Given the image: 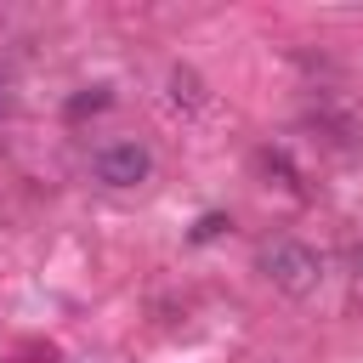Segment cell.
I'll list each match as a JSON object with an SVG mask.
<instances>
[{
    "label": "cell",
    "instance_id": "obj_4",
    "mask_svg": "<svg viewBox=\"0 0 363 363\" xmlns=\"http://www.w3.org/2000/svg\"><path fill=\"white\" fill-rule=\"evenodd\" d=\"M108 102H113V91H108V85H91V91L68 96V108H62V113H68V119H85V113H102Z\"/></svg>",
    "mask_w": 363,
    "mask_h": 363
},
{
    "label": "cell",
    "instance_id": "obj_5",
    "mask_svg": "<svg viewBox=\"0 0 363 363\" xmlns=\"http://www.w3.org/2000/svg\"><path fill=\"white\" fill-rule=\"evenodd\" d=\"M221 227H233V221H227L221 210H210V216H199V227H193V244H210V238H216Z\"/></svg>",
    "mask_w": 363,
    "mask_h": 363
},
{
    "label": "cell",
    "instance_id": "obj_1",
    "mask_svg": "<svg viewBox=\"0 0 363 363\" xmlns=\"http://www.w3.org/2000/svg\"><path fill=\"white\" fill-rule=\"evenodd\" d=\"M255 267L272 278V289H284V295H295V301L323 284V255H318L312 244H301V238H272V244H261Z\"/></svg>",
    "mask_w": 363,
    "mask_h": 363
},
{
    "label": "cell",
    "instance_id": "obj_2",
    "mask_svg": "<svg viewBox=\"0 0 363 363\" xmlns=\"http://www.w3.org/2000/svg\"><path fill=\"white\" fill-rule=\"evenodd\" d=\"M91 170H96L102 187H142L153 176V153L142 142H108V147H96Z\"/></svg>",
    "mask_w": 363,
    "mask_h": 363
},
{
    "label": "cell",
    "instance_id": "obj_6",
    "mask_svg": "<svg viewBox=\"0 0 363 363\" xmlns=\"http://www.w3.org/2000/svg\"><path fill=\"white\" fill-rule=\"evenodd\" d=\"M51 357H57V352H51V346H28V352H23V357H17V363H51Z\"/></svg>",
    "mask_w": 363,
    "mask_h": 363
},
{
    "label": "cell",
    "instance_id": "obj_3",
    "mask_svg": "<svg viewBox=\"0 0 363 363\" xmlns=\"http://www.w3.org/2000/svg\"><path fill=\"white\" fill-rule=\"evenodd\" d=\"M164 85H170V102H176L182 113H199V108L210 102V96H204V79H199L193 68H170V79H164Z\"/></svg>",
    "mask_w": 363,
    "mask_h": 363
},
{
    "label": "cell",
    "instance_id": "obj_7",
    "mask_svg": "<svg viewBox=\"0 0 363 363\" xmlns=\"http://www.w3.org/2000/svg\"><path fill=\"white\" fill-rule=\"evenodd\" d=\"M0 113H11V74L0 68Z\"/></svg>",
    "mask_w": 363,
    "mask_h": 363
}]
</instances>
